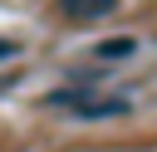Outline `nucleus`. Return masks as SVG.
Listing matches in <instances>:
<instances>
[{
	"label": "nucleus",
	"mask_w": 157,
	"mask_h": 152,
	"mask_svg": "<svg viewBox=\"0 0 157 152\" xmlns=\"http://www.w3.org/2000/svg\"><path fill=\"white\" fill-rule=\"evenodd\" d=\"M128 54H137V39L132 34H118V39H103L98 44V59H128Z\"/></svg>",
	"instance_id": "3"
},
{
	"label": "nucleus",
	"mask_w": 157,
	"mask_h": 152,
	"mask_svg": "<svg viewBox=\"0 0 157 152\" xmlns=\"http://www.w3.org/2000/svg\"><path fill=\"white\" fill-rule=\"evenodd\" d=\"M78 108V118L88 123V118H118V113H128V98H83V103H74Z\"/></svg>",
	"instance_id": "1"
},
{
	"label": "nucleus",
	"mask_w": 157,
	"mask_h": 152,
	"mask_svg": "<svg viewBox=\"0 0 157 152\" xmlns=\"http://www.w3.org/2000/svg\"><path fill=\"white\" fill-rule=\"evenodd\" d=\"M113 5H118V0H59V10H64L69 20H103Z\"/></svg>",
	"instance_id": "2"
},
{
	"label": "nucleus",
	"mask_w": 157,
	"mask_h": 152,
	"mask_svg": "<svg viewBox=\"0 0 157 152\" xmlns=\"http://www.w3.org/2000/svg\"><path fill=\"white\" fill-rule=\"evenodd\" d=\"M10 54H15V44H10V39H0V59H10Z\"/></svg>",
	"instance_id": "4"
}]
</instances>
